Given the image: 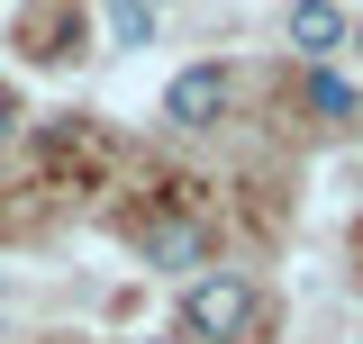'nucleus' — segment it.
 <instances>
[{"label":"nucleus","instance_id":"obj_1","mask_svg":"<svg viewBox=\"0 0 363 344\" xmlns=\"http://www.w3.org/2000/svg\"><path fill=\"white\" fill-rule=\"evenodd\" d=\"M182 326L209 344H255L264 336V290L245 281V272H200L191 290H182Z\"/></svg>","mask_w":363,"mask_h":344},{"label":"nucleus","instance_id":"obj_2","mask_svg":"<svg viewBox=\"0 0 363 344\" xmlns=\"http://www.w3.org/2000/svg\"><path fill=\"white\" fill-rule=\"evenodd\" d=\"M218 109H227V73L218 64L173 73V91H164V118H173V127H218Z\"/></svg>","mask_w":363,"mask_h":344},{"label":"nucleus","instance_id":"obj_3","mask_svg":"<svg viewBox=\"0 0 363 344\" xmlns=\"http://www.w3.org/2000/svg\"><path fill=\"white\" fill-rule=\"evenodd\" d=\"M136 245H145V263H164V272H191V263H209V227L200 217H145Z\"/></svg>","mask_w":363,"mask_h":344},{"label":"nucleus","instance_id":"obj_4","mask_svg":"<svg viewBox=\"0 0 363 344\" xmlns=\"http://www.w3.org/2000/svg\"><path fill=\"white\" fill-rule=\"evenodd\" d=\"M291 45H300V55H336V45H345V18H336L327 0H291Z\"/></svg>","mask_w":363,"mask_h":344},{"label":"nucleus","instance_id":"obj_5","mask_svg":"<svg viewBox=\"0 0 363 344\" xmlns=\"http://www.w3.org/2000/svg\"><path fill=\"white\" fill-rule=\"evenodd\" d=\"M109 37L118 45H155V0H118L109 9Z\"/></svg>","mask_w":363,"mask_h":344},{"label":"nucleus","instance_id":"obj_6","mask_svg":"<svg viewBox=\"0 0 363 344\" xmlns=\"http://www.w3.org/2000/svg\"><path fill=\"white\" fill-rule=\"evenodd\" d=\"M309 109H327V118H345V109H354V91L336 82V73H309Z\"/></svg>","mask_w":363,"mask_h":344},{"label":"nucleus","instance_id":"obj_7","mask_svg":"<svg viewBox=\"0 0 363 344\" xmlns=\"http://www.w3.org/2000/svg\"><path fill=\"white\" fill-rule=\"evenodd\" d=\"M18 136V100H9V82H0V145Z\"/></svg>","mask_w":363,"mask_h":344}]
</instances>
